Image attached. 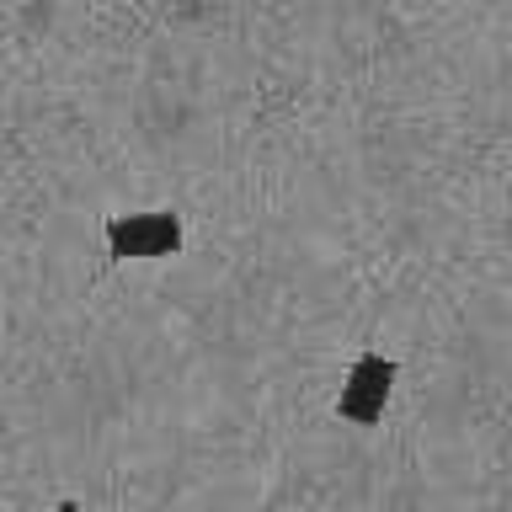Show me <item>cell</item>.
<instances>
[{
  "mask_svg": "<svg viewBox=\"0 0 512 512\" xmlns=\"http://www.w3.org/2000/svg\"><path fill=\"white\" fill-rule=\"evenodd\" d=\"M54 512H86V507H80V502H59Z\"/></svg>",
  "mask_w": 512,
  "mask_h": 512,
  "instance_id": "obj_3",
  "label": "cell"
},
{
  "mask_svg": "<svg viewBox=\"0 0 512 512\" xmlns=\"http://www.w3.org/2000/svg\"><path fill=\"white\" fill-rule=\"evenodd\" d=\"M395 358H384V352H363L358 363L347 368V384L342 395H336V416L352 427H374L384 406H390V390H395Z\"/></svg>",
  "mask_w": 512,
  "mask_h": 512,
  "instance_id": "obj_1",
  "label": "cell"
},
{
  "mask_svg": "<svg viewBox=\"0 0 512 512\" xmlns=\"http://www.w3.org/2000/svg\"><path fill=\"white\" fill-rule=\"evenodd\" d=\"M182 251V214H118L107 219V256L118 262H150V256H176Z\"/></svg>",
  "mask_w": 512,
  "mask_h": 512,
  "instance_id": "obj_2",
  "label": "cell"
}]
</instances>
